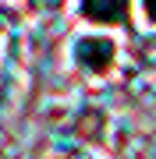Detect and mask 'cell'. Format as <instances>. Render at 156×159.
Segmentation results:
<instances>
[{"label":"cell","mask_w":156,"mask_h":159,"mask_svg":"<svg viewBox=\"0 0 156 159\" xmlns=\"http://www.w3.org/2000/svg\"><path fill=\"white\" fill-rule=\"evenodd\" d=\"M145 11H149V18L156 21V0H145Z\"/></svg>","instance_id":"obj_3"},{"label":"cell","mask_w":156,"mask_h":159,"mask_svg":"<svg viewBox=\"0 0 156 159\" xmlns=\"http://www.w3.org/2000/svg\"><path fill=\"white\" fill-rule=\"evenodd\" d=\"M78 64L89 67L92 74L110 71V64H114V43L110 39H82L78 43Z\"/></svg>","instance_id":"obj_1"},{"label":"cell","mask_w":156,"mask_h":159,"mask_svg":"<svg viewBox=\"0 0 156 159\" xmlns=\"http://www.w3.org/2000/svg\"><path fill=\"white\" fill-rule=\"evenodd\" d=\"M82 11H85L89 21L114 25V21H124V14H128V0H82Z\"/></svg>","instance_id":"obj_2"}]
</instances>
